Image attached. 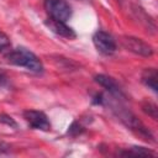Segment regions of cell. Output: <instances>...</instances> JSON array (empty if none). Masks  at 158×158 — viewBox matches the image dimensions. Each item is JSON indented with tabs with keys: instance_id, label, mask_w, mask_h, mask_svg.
Here are the masks:
<instances>
[{
	"instance_id": "1",
	"label": "cell",
	"mask_w": 158,
	"mask_h": 158,
	"mask_svg": "<svg viewBox=\"0 0 158 158\" xmlns=\"http://www.w3.org/2000/svg\"><path fill=\"white\" fill-rule=\"evenodd\" d=\"M6 58H7L9 63L17 65V67L26 68L27 70H30L32 73L40 74L43 72V64L40 60V58L35 53H32L31 51H28L23 47L11 49L6 54Z\"/></svg>"
},
{
	"instance_id": "2",
	"label": "cell",
	"mask_w": 158,
	"mask_h": 158,
	"mask_svg": "<svg viewBox=\"0 0 158 158\" xmlns=\"http://www.w3.org/2000/svg\"><path fill=\"white\" fill-rule=\"evenodd\" d=\"M43 6L51 19L65 22L72 16V7L65 0H44Z\"/></svg>"
},
{
	"instance_id": "3",
	"label": "cell",
	"mask_w": 158,
	"mask_h": 158,
	"mask_svg": "<svg viewBox=\"0 0 158 158\" xmlns=\"http://www.w3.org/2000/svg\"><path fill=\"white\" fill-rule=\"evenodd\" d=\"M116 111H117V116L120 117V120L127 126V127H130L131 130H133L135 132H137L141 137H143L144 139H152L153 137H152V135H151V132L148 131V128H146V126L132 114V112H130V111H127V110H125V109H122V107H117L116 109Z\"/></svg>"
},
{
	"instance_id": "4",
	"label": "cell",
	"mask_w": 158,
	"mask_h": 158,
	"mask_svg": "<svg viewBox=\"0 0 158 158\" xmlns=\"http://www.w3.org/2000/svg\"><path fill=\"white\" fill-rule=\"evenodd\" d=\"M121 43L125 49H127L135 54H138L142 57H151L153 54L152 46L141 38L132 37V36H125V37H122Z\"/></svg>"
},
{
	"instance_id": "5",
	"label": "cell",
	"mask_w": 158,
	"mask_h": 158,
	"mask_svg": "<svg viewBox=\"0 0 158 158\" xmlns=\"http://www.w3.org/2000/svg\"><path fill=\"white\" fill-rule=\"evenodd\" d=\"M93 43L101 54L111 56L116 52V42L109 32L96 31L93 36Z\"/></svg>"
},
{
	"instance_id": "6",
	"label": "cell",
	"mask_w": 158,
	"mask_h": 158,
	"mask_svg": "<svg viewBox=\"0 0 158 158\" xmlns=\"http://www.w3.org/2000/svg\"><path fill=\"white\" fill-rule=\"evenodd\" d=\"M23 118L25 121L35 130L40 131H49L51 130V122L47 117V115L38 110H26L23 111Z\"/></svg>"
},
{
	"instance_id": "7",
	"label": "cell",
	"mask_w": 158,
	"mask_h": 158,
	"mask_svg": "<svg viewBox=\"0 0 158 158\" xmlns=\"http://www.w3.org/2000/svg\"><path fill=\"white\" fill-rule=\"evenodd\" d=\"M46 26L52 32H54L56 35H58L60 37H64L68 40H73L77 37V33L74 32V30L72 27H69L64 21H58V20L49 17L48 20H46Z\"/></svg>"
},
{
	"instance_id": "8",
	"label": "cell",
	"mask_w": 158,
	"mask_h": 158,
	"mask_svg": "<svg viewBox=\"0 0 158 158\" xmlns=\"http://www.w3.org/2000/svg\"><path fill=\"white\" fill-rule=\"evenodd\" d=\"M94 79H95V81L99 85H101L102 88H105L111 95H114L116 98H123L125 96V94H123L122 89L120 88V85L111 77H107L105 74H98V75L94 77Z\"/></svg>"
},
{
	"instance_id": "9",
	"label": "cell",
	"mask_w": 158,
	"mask_h": 158,
	"mask_svg": "<svg viewBox=\"0 0 158 158\" xmlns=\"http://www.w3.org/2000/svg\"><path fill=\"white\" fill-rule=\"evenodd\" d=\"M141 79H142V83L147 88H149L154 93H157V70L154 68H147V69H144L143 73H142Z\"/></svg>"
},
{
	"instance_id": "10",
	"label": "cell",
	"mask_w": 158,
	"mask_h": 158,
	"mask_svg": "<svg viewBox=\"0 0 158 158\" xmlns=\"http://www.w3.org/2000/svg\"><path fill=\"white\" fill-rule=\"evenodd\" d=\"M120 156H133V157H149V156H156L154 152H152L151 149L148 148H144V147H131V148H127L126 151H122V152H118Z\"/></svg>"
},
{
	"instance_id": "11",
	"label": "cell",
	"mask_w": 158,
	"mask_h": 158,
	"mask_svg": "<svg viewBox=\"0 0 158 158\" xmlns=\"http://www.w3.org/2000/svg\"><path fill=\"white\" fill-rule=\"evenodd\" d=\"M10 51H11V42H10V38H9L2 31H0V53L7 54Z\"/></svg>"
},
{
	"instance_id": "12",
	"label": "cell",
	"mask_w": 158,
	"mask_h": 158,
	"mask_svg": "<svg viewBox=\"0 0 158 158\" xmlns=\"http://www.w3.org/2000/svg\"><path fill=\"white\" fill-rule=\"evenodd\" d=\"M142 110H143L148 116H151L153 120H157V106H156V104L146 101V102L142 105Z\"/></svg>"
},
{
	"instance_id": "13",
	"label": "cell",
	"mask_w": 158,
	"mask_h": 158,
	"mask_svg": "<svg viewBox=\"0 0 158 158\" xmlns=\"http://www.w3.org/2000/svg\"><path fill=\"white\" fill-rule=\"evenodd\" d=\"M0 121L4 122V123H6V125H9V126H14V127H16V122H15V121L12 120V117H10V116L1 115V116H0Z\"/></svg>"
},
{
	"instance_id": "14",
	"label": "cell",
	"mask_w": 158,
	"mask_h": 158,
	"mask_svg": "<svg viewBox=\"0 0 158 158\" xmlns=\"http://www.w3.org/2000/svg\"><path fill=\"white\" fill-rule=\"evenodd\" d=\"M5 78H6V77H5V74H4V72H2L1 69H0V83H2V81L5 80Z\"/></svg>"
},
{
	"instance_id": "15",
	"label": "cell",
	"mask_w": 158,
	"mask_h": 158,
	"mask_svg": "<svg viewBox=\"0 0 158 158\" xmlns=\"http://www.w3.org/2000/svg\"><path fill=\"white\" fill-rule=\"evenodd\" d=\"M0 154H1V152H0Z\"/></svg>"
}]
</instances>
